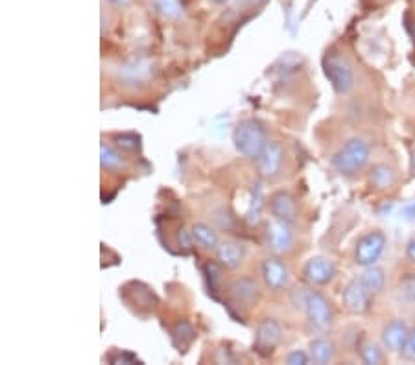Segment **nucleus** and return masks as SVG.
<instances>
[{"label":"nucleus","mask_w":415,"mask_h":365,"mask_svg":"<svg viewBox=\"0 0 415 365\" xmlns=\"http://www.w3.org/2000/svg\"><path fill=\"white\" fill-rule=\"evenodd\" d=\"M369 159H371V146L367 140L355 137L349 139L332 157V167L341 176H356L360 172L367 167Z\"/></svg>","instance_id":"nucleus-1"},{"label":"nucleus","mask_w":415,"mask_h":365,"mask_svg":"<svg viewBox=\"0 0 415 365\" xmlns=\"http://www.w3.org/2000/svg\"><path fill=\"white\" fill-rule=\"evenodd\" d=\"M233 142L240 155L255 161L264 152L270 140H267V131L262 122L257 118H245L235 128Z\"/></svg>","instance_id":"nucleus-2"},{"label":"nucleus","mask_w":415,"mask_h":365,"mask_svg":"<svg viewBox=\"0 0 415 365\" xmlns=\"http://www.w3.org/2000/svg\"><path fill=\"white\" fill-rule=\"evenodd\" d=\"M297 306L304 310L310 328L316 332H328L334 325V310L331 301L318 290H301V301Z\"/></svg>","instance_id":"nucleus-3"},{"label":"nucleus","mask_w":415,"mask_h":365,"mask_svg":"<svg viewBox=\"0 0 415 365\" xmlns=\"http://www.w3.org/2000/svg\"><path fill=\"white\" fill-rule=\"evenodd\" d=\"M323 72L338 94L350 93L355 85V72L349 61L340 54H328L323 60Z\"/></svg>","instance_id":"nucleus-4"},{"label":"nucleus","mask_w":415,"mask_h":365,"mask_svg":"<svg viewBox=\"0 0 415 365\" xmlns=\"http://www.w3.org/2000/svg\"><path fill=\"white\" fill-rule=\"evenodd\" d=\"M387 245V238L382 231H371L356 242L355 262L362 268H369L380 260Z\"/></svg>","instance_id":"nucleus-5"},{"label":"nucleus","mask_w":415,"mask_h":365,"mask_svg":"<svg viewBox=\"0 0 415 365\" xmlns=\"http://www.w3.org/2000/svg\"><path fill=\"white\" fill-rule=\"evenodd\" d=\"M267 249L273 254H284L294 247V231H292V223L282 222L272 218L266 223V231H264Z\"/></svg>","instance_id":"nucleus-6"},{"label":"nucleus","mask_w":415,"mask_h":365,"mask_svg":"<svg viewBox=\"0 0 415 365\" xmlns=\"http://www.w3.org/2000/svg\"><path fill=\"white\" fill-rule=\"evenodd\" d=\"M282 342V327L273 318H264L255 328V351L260 356H270Z\"/></svg>","instance_id":"nucleus-7"},{"label":"nucleus","mask_w":415,"mask_h":365,"mask_svg":"<svg viewBox=\"0 0 415 365\" xmlns=\"http://www.w3.org/2000/svg\"><path fill=\"white\" fill-rule=\"evenodd\" d=\"M373 293L362 284L360 279H353L347 282V286L343 288L341 299H343V306L349 310L350 314H365L369 312L371 305H373Z\"/></svg>","instance_id":"nucleus-8"},{"label":"nucleus","mask_w":415,"mask_h":365,"mask_svg":"<svg viewBox=\"0 0 415 365\" xmlns=\"http://www.w3.org/2000/svg\"><path fill=\"white\" fill-rule=\"evenodd\" d=\"M303 277L312 286H325L336 277V264L328 257H312L304 264Z\"/></svg>","instance_id":"nucleus-9"},{"label":"nucleus","mask_w":415,"mask_h":365,"mask_svg":"<svg viewBox=\"0 0 415 365\" xmlns=\"http://www.w3.org/2000/svg\"><path fill=\"white\" fill-rule=\"evenodd\" d=\"M282 161H284V150L279 142H267L264 152L255 159L257 162L258 176L264 179H273L281 172Z\"/></svg>","instance_id":"nucleus-10"},{"label":"nucleus","mask_w":415,"mask_h":365,"mask_svg":"<svg viewBox=\"0 0 415 365\" xmlns=\"http://www.w3.org/2000/svg\"><path fill=\"white\" fill-rule=\"evenodd\" d=\"M155 74L152 61L146 57H137L120 67L118 78L124 82L126 85H144Z\"/></svg>","instance_id":"nucleus-11"},{"label":"nucleus","mask_w":415,"mask_h":365,"mask_svg":"<svg viewBox=\"0 0 415 365\" xmlns=\"http://www.w3.org/2000/svg\"><path fill=\"white\" fill-rule=\"evenodd\" d=\"M260 275H262L266 288H270L272 291L282 290L290 282V271L286 268V264L277 257H267L266 260H262Z\"/></svg>","instance_id":"nucleus-12"},{"label":"nucleus","mask_w":415,"mask_h":365,"mask_svg":"<svg viewBox=\"0 0 415 365\" xmlns=\"http://www.w3.org/2000/svg\"><path fill=\"white\" fill-rule=\"evenodd\" d=\"M227 296L231 297V301L235 303L236 306H249L257 305L258 297H260V290H258L257 282L249 277H240L231 282L229 288H227Z\"/></svg>","instance_id":"nucleus-13"},{"label":"nucleus","mask_w":415,"mask_h":365,"mask_svg":"<svg viewBox=\"0 0 415 365\" xmlns=\"http://www.w3.org/2000/svg\"><path fill=\"white\" fill-rule=\"evenodd\" d=\"M410 327L402 319H392L386 327L382 328V345L384 349H387L389 352H402L406 342H408V336H410Z\"/></svg>","instance_id":"nucleus-14"},{"label":"nucleus","mask_w":415,"mask_h":365,"mask_svg":"<svg viewBox=\"0 0 415 365\" xmlns=\"http://www.w3.org/2000/svg\"><path fill=\"white\" fill-rule=\"evenodd\" d=\"M270 210H272L273 218L282 220V222L294 223L297 220V201L286 190L273 192L270 198Z\"/></svg>","instance_id":"nucleus-15"},{"label":"nucleus","mask_w":415,"mask_h":365,"mask_svg":"<svg viewBox=\"0 0 415 365\" xmlns=\"http://www.w3.org/2000/svg\"><path fill=\"white\" fill-rule=\"evenodd\" d=\"M245 259V245L240 242H221L216 247V260L221 264V268L236 269Z\"/></svg>","instance_id":"nucleus-16"},{"label":"nucleus","mask_w":415,"mask_h":365,"mask_svg":"<svg viewBox=\"0 0 415 365\" xmlns=\"http://www.w3.org/2000/svg\"><path fill=\"white\" fill-rule=\"evenodd\" d=\"M309 354L314 364H331L334 360V356H336V345H334L332 339L325 336L314 337L309 345Z\"/></svg>","instance_id":"nucleus-17"},{"label":"nucleus","mask_w":415,"mask_h":365,"mask_svg":"<svg viewBox=\"0 0 415 365\" xmlns=\"http://www.w3.org/2000/svg\"><path fill=\"white\" fill-rule=\"evenodd\" d=\"M190 235H192V240L203 249L216 251V247L220 245L216 231L211 225H207V223H194L192 229H190Z\"/></svg>","instance_id":"nucleus-18"},{"label":"nucleus","mask_w":415,"mask_h":365,"mask_svg":"<svg viewBox=\"0 0 415 365\" xmlns=\"http://www.w3.org/2000/svg\"><path fill=\"white\" fill-rule=\"evenodd\" d=\"M369 181H371V185L377 190H389L395 185L397 176L392 167H387L384 162H378L369 172Z\"/></svg>","instance_id":"nucleus-19"},{"label":"nucleus","mask_w":415,"mask_h":365,"mask_svg":"<svg viewBox=\"0 0 415 365\" xmlns=\"http://www.w3.org/2000/svg\"><path fill=\"white\" fill-rule=\"evenodd\" d=\"M358 279L373 296L380 293V291L384 290V286H386V273H384L382 268H377V266H369V268H365L364 273H362Z\"/></svg>","instance_id":"nucleus-20"},{"label":"nucleus","mask_w":415,"mask_h":365,"mask_svg":"<svg viewBox=\"0 0 415 365\" xmlns=\"http://www.w3.org/2000/svg\"><path fill=\"white\" fill-rule=\"evenodd\" d=\"M172 337H174L175 347L181 351V349H187L196 339V330L190 325V321L183 319L179 323H175L174 330H172Z\"/></svg>","instance_id":"nucleus-21"},{"label":"nucleus","mask_w":415,"mask_h":365,"mask_svg":"<svg viewBox=\"0 0 415 365\" xmlns=\"http://www.w3.org/2000/svg\"><path fill=\"white\" fill-rule=\"evenodd\" d=\"M152 4L162 19L175 21L183 15V2L181 0H152Z\"/></svg>","instance_id":"nucleus-22"},{"label":"nucleus","mask_w":415,"mask_h":365,"mask_svg":"<svg viewBox=\"0 0 415 365\" xmlns=\"http://www.w3.org/2000/svg\"><path fill=\"white\" fill-rule=\"evenodd\" d=\"M100 164L104 170H122V168H126L124 157L107 144L100 146Z\"/></svg>","instance_id":"nucleus-23"},{"label":"nucleus","mask_w":415,"mask_h":365,"mask_svg":"<svg viewBox=\"0 0 415 365\" xmlns=\"http://www.w3.org/2000/svg\"><path fill=\"white\" fill-rule=\"evenodd\" d=\"M358 352L362 361L367 365H380L384 361L382 349H380L375 342H371V339H364V342L360 343Z\"/></svg>","instance_id":"nucleus-24"},{"label":"nucleus","mask_w":415,"mask_h":365,"mask_svg":"<svg viewBox=\"0 0 415 365\" xmlns=\"http://www.w3.org/2000/svg\"><path fill=\"white\" fill-rule=\"evenodd\" d=\"M205 277L209 282V290L216 291L221 282V264L220 262H207L205 264Z\"/></svg>","instance_id":"nucleus-25"},{"label":"nucleus","mask_w":415,"mask_h":365,"mask_svg":"<svg viewBox=\"0 0 415 365\" xmlns=\"http://www.w3.org/2000/svg\"><path fill=\"white\" fill-rule=\"evenodd\" d=\"M399 299L404 303H415V279H406L399 288Z\"/></svg>","instance_id":"nucleus-26"},{"label":"nucleus","mask_w":415,"mask_h":365,"mask_svg":"<svg viewBox=\"0 0 415 365\" xmlns=\"http://www.w3.org/2000/svg\"><path fill=\"white\" fill-rule=\"evenodd\" d=\"M115 142L118 148L128 150V152H135L138 150V137L133 133H124V135H116Z\"/></svg>","instance_id":"nucleus-27"},{"label":"nucleus","mask_w":415,"mask_h":365,"mask_svg":"<svg viewBox=\"0 0 415 365\" xmlns=\"http://www.w3.org/2000/svg\"><path fill=\"white\" fill-rule=\"evenodd\" d=\"M260 208H262V194H260V190L257 189L253 192V199H251V203H249V210H248L249 222H257L258 216H260Z\"/></svg>","instance_id":"nucleus-28"},{"label":"nucleus","mask_w":415,"mask_h":365,"mask_svg":"<svg viewBox=\"0 0 415 365\" xmlns=\"http://www.w3.org/2000/svg\"><path fill=\"white\" fill-rule=\"evenodd\" d=\"M310 360H312V358H310L309 352L299 351V349L288 352V356H286V364L288 365H306L310 364Z\"/></svg>","instance_id":"nucleus-29"},{"label":"nucleus","mask_w":415,"mask_h":365,"mask_svg":"<svg viewBox=\"0 0 415 365\" xmlns=\"http://www.w3.org/2000/svg\"><path fill=\"white\" fill-rule=\"evenodd\" d=\"M109 360L111 364H140V360L131 352H118V354L111 356Z\"/></svg>","instance_id":"nucleus-30"},{"label":"nucleus","mask_w":415,"mask_h":365,"mask_svg":"<svg viewBox=\"0 0 415 365\" xmlns=\"http://www.w3.org/2000/svg\"><path fill=\"white\" fill-rule=\"evenodd\" d=\"M401 354L404 356L406 360H415V330H411L410 336H408V342H406Z\"/></svg>","instance_id":"nucleus-31"},{"label":"nucleus","mask_w":415,"mask_h":365,"mask_svg":"<svg viewBox=\"0 0 415 365\" xmlns=\"http://www.w3.org/2000/svg\"><path fill=\"white\" fill-rule=\"evenodd\" d=\"M406 259L415 264V235H411V238L406 244Z\"/></svg>","instance_id":"nucleus-32"},{"label":"nucleus","mask_w":415,"mask_h":365,"mask_svg":"<svg viewBox=\"0 0 415 365\" xmlns=\"http://www.w3.org/2000/svg\"><path fill=\"white\" fill-rule=\"evenodd\" d=\"M402 214H404L406 220H415V203L408 205V207L402 210Z\"/></svg>","instance_id":"nucleus-33"},{"label":"nucleus","mask_w":415,"mask_h":365,"mask_svg":"<svg viewBox=\"0 0 415 365\" xmlns=\"http://www.w3.org/2000/svg\"><path fill=\"white\" fill-rule=\"evenodd\" d=\"M244 2L249 6H260L264 4V2H267V0H244Z\"/></svg>","instance_id":"nucleus-34"},{"label":"nucleus","mask_w":415,"mask_h":365,"mask_svg":"<svg viewBox=\"0 0 415 365\" xmlns=\"http://www.w3.org/2000/svg\"><path fill=\"white\" fill-rule=\"evenodd\" d=\"M107 2H111V4H116V6H124V4H128L129 0H107Z\"/></svg>","instance_id":"nucleus-35"},{"label":"nucleus","mask_w":415,"mask_h":365,"mask_svg":"<svg viewBox=\"0 0 415 365\" xmlns=\"http://www.w3.org/2000/svg\"><path fill=\"white\" fill-rule=\"evenodd\" d=\"M408 30H410L411 38H414V41H415V21L414 23H408Z\"/></svg>","instance_id":"nucleus-36"},{"label":"nucleus","mask_w":415,"mask_h":365,"mask_svg":"<svg viewBox=\"0 0 415 365\" xmlns=\"http://www.w3.org/2000/svg\"><path fill=\"white\" fill-rule=\"evenodd\" d=\"M212 2H223V0H212Z\"/></svg>","instance_id":"nucleus-37"}]
</instances>
